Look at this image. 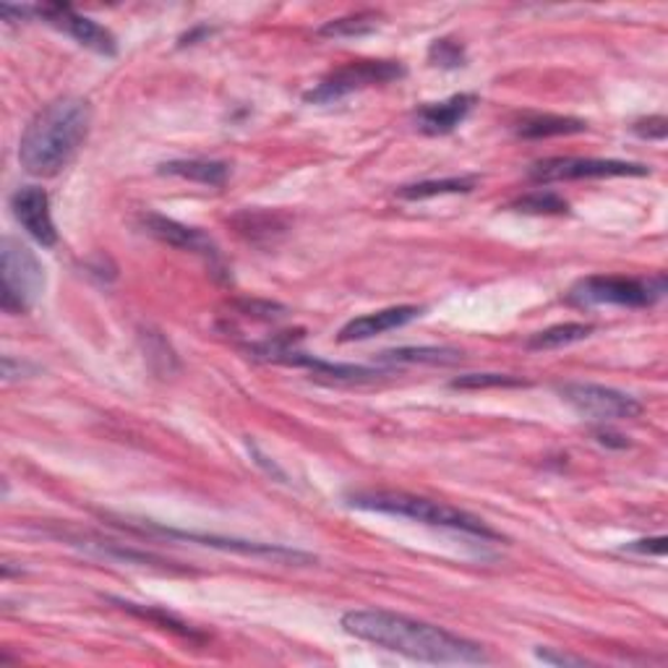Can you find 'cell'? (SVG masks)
Returning a JSON list of instances; mask_svg holds the SVG:
<instances>
[{"instance_id":"30bf717a","label":"cell","mask_w":668,"mask_h":668,"mask_svg":"<svg viewBox=\"0 0 668 668\" xmlns=\"http://www.w3.org/2000/svg\"><path fill=\"white\" fill-rule=\"evenodd\" d=\"M11 209L21 228L30 233L34 241L45 249H53L58 243V230H55L51 215V196L37 186H24L11 196Z\"/></svg>"},{"instance_id":"8992f818","label":"cell","mask_w":668,"mask_h":668,"mask_svg":"<svg viewBox=\"0 0 668 668\" xmlns=\"http://www.w3.org/2000/svg\"><path fill=\"white\" fill-rule=\"evenodd\" d=\"M403 76L405 68L395 61H353L348 63V66L337 68V72L329 74L325 81L316 84V87L306 95V102L314 105L337 102L342 100V97L353 95L358 89L403 79Z\"/></svg>"},{"instance_id":"ffe728a7","label":"cell","mask_w":668,"mask_h":668,"mask_svg":"<svg viewBox=\"0 0 668 668\" xmlns=\"http://www.w3.org/2000/svg\"><path fill=\"white\" fill-rule=\"evenodd\" d=\"M475 188V178H445V180H424L413 183V186L399 188L403 199L418 201V199H431V196H445V194H468Z\"/></svg>"},{"instance_id":"5bb4252c","label":"cell","mask_w":668,"mask_h":668,"mask_svg":"<svg viewBox=\"0 0 668 668\" xmlns=\"http://www.w3.org/2000/svg\"><path fill=\"white\" fill-rule=\"evenodd\" d=\"M475 102H478L475 95H455L445 102L424 105V108L416 112L418 129L424 133H431V136H441V133L455 131L457 125L470 116Z\"/></svg>"},{"instance_id":"d6986e66","label":"cell","mask_w":668,"mask_h":668,"mask_svg":"<svg viewBox=\"0 0 668 668\" xmlns=\"http://www.w3.org/2000/svg\"><path fill=\"white\" fill-rule=\"evenodd\" d=\"M379 21H382V17L374 11H361L353 13V17L332 19L321 26L319 37H363V34H371L376 30Z\"/></svg>"},{"instance_id":"7a4b0ae2","label":"cell","mask_w":668,"mask_h":668,"mask_svg":"<svg viewBox=\"0 0 668 668\" xmlns=\"http://www.w3.org/2000/svg\"><path fill=\"white\" fill-rule=\"evenodd\" d=\"M91 108L81 97H61L42 108L21 136L19 160L24 171L40 178L61 173L87 142Z\"/></svg>"},{"instance_id":"9c48e42d","label":"cell","mask_w":668,"mask_h":668,"mask_svg":"<svg viewBox=\"0 0 668 668\" xmlns=\"http://www.w3.org/2000/svg\"><path fill=\"white\" fill-rule=\"evenodd\" d=\"M40 19H45L47 24L55 26V30L66 32L68 37H74L79 45L89 47V51L100 53V55H116L118 45L116 37H112L110 30L97 24L81 13H76L72 6L66 3H45V6H34L32 9Z\"/></svg>"},{"instance_id":"7c38bea8","label":"cell","mask_w":668,"mask_h":668,"mask_svg":"<svg viewBox=\"0 0 668 668\" xmlns=\"http://www.w3.org/2000/svg\"><path fill=\"white\" fill-rule=\"evenodd\" d=\"M142 225L146 228V233L157 238V241L173 245V249L201 253V256L212 259V262H217V259H220V253H217L215 241L209 236H204L201 230L188 228V225H183L178 220H171V217L154 215V212L144 215L142 217Z\"/></svg>"},{"instance_id":"d4e9b609","label":"cell","mask_w":668,"mask_h":668,"mask_svg":"<svg viewBox=\"0 0 668 668\" xmlns=\"http://www.w3.org/2000/svg\"><path fill=\"white\" fill-rule=\"evenodd\" d=\"M428 61L441 68H460L466 63V47L455 40H436L428 51Z\"/></svg>"},{"instance_id":"cb8c5ba5","label":"cell","mask_w":668,"mask_h":668,"mask_svg":"<svg viewBox=\"0 0 668 668\" xmlns=\"http://www.w3.org/2000/svg\"><path fill=\"white\" fill-rule=\"evenodd\" d=\"M499 386H525V382L506 374H466L452 382V390H499Z\"/></svg>"},{"instance_id":"ac0fdd59","label":"cell","mask_w":668,"mask_h":668,"mask_svg":"<svg viewBox=\"0 0 668 668\" xmlns=\"http://www.w3.org/2000/svg\"><path fill=\"white\" fill-rule=\"evenodd\" d=\"M382 363H434L452 365L462 361V353L455 348H395L379 355Z\"/></svg>"},{"instance_id":"52a82bcc","label":"cell","mask_w":668,"mask_h":668,"mask_svg":"<svg viewBox=\"0 0 668 668\" xmlns=\"http://www.w3.org/2000/svg\"><path fill=\"white\" fill-rule=\"evenodd\" d=\"M559 395L582 416L595 420H629L643 413V403L637 397L618 392L614 386L574 382L559 386Z\"/></svg>"},{"instance_id":"5b68a950","label":"cell","mask_w":668,"mask_h":668,"mask_svg":"<svg viewBox=\"0 0 668 668\" xmlns=\"http://www.w3.org/2000/svg\"><path fill=\"white\" fill-rule=\"evenodd\" d=\"M666 295V277L656 274L648 280L616 277V274H593L580 280L569 291V300L578 306H627L648 308Z\"/></svg>"},{"instance_id":"4316f807","label":"cell","mask_w":668,"mask_h":668,"mask_svg":"<svg viewBox=\"0 0 668 668\" xmlns=\"http://www.w3.org/2000/svg\"><path fill=\"white\" fill-rule=\"evenodd\" d=\"M538 658L544 660V664H554V666H588L585 658L580 656H561V653H551V650H538Z\"/></svg>"},{"instance_id":"e0dca14e","label":"cell","mask_w":668,"mask_h":668,"mask_svg":"<svg viewBox=\"0 0 668 668\" xmlns=\"http://www.w3.org/2000/svg\"><path fill=\"white\" fill-rule=\"evenodd\" d=\"M593 335V327L590 325H580V321H569V325H557L548 327L544 332H536L530 340L525 342L527 350H557V348H567V344L582 342Z\"/></svg>"},{"instance_id":"ba28073f","label":"cell","mask_w":668,"mask_h":668,"mask_svg":"<svg viewBox=\"0 0 668 668\" xmlns=\"http://www.w3.org/2000/svg\"><path fill=\"white\" fill-rule=\"evenodd\" d=\"M645 178L650 167L624 160H582V157H551L530 167V178L538 183L582 180V178Z\"/></svg>"},{"instance_id":"603a6c76","label":"cell","mask_w":668,"mask_h":668,"mask_svg":"<svg viewBox=\"0 0 668 668\" xmlns=\"http://www.w3.org/2000/svg\"><path fill=\"white\" fill-rule=\"evenodd\" d=\"M233 222L238 225V230L249 238H259V236L272 238L274 233L283 230V225L277 222V217L264 215V212H243V215H238Z\"/></svg>"},{"instance_id":"2e32d148","label":"cell","mask_w":668,"mask_h":668,"mask_svg":"<svg viewBox=\"0 0 668 668\" xmlns=\"http://www.w3.org/2000/svg\"><path fill=\"white\" fill-rule=\"evenodd\" d=\"M588 129L585 121L569 116H530L517 125V136L523 139H551L569 136V133H582Z\"/></svg>"},{"instance_id":"83f0119b","label":"cell","mask_w":668,"mask_h":668,"mask_svg":"<svg viewBox=\"0 0 668 668\" xmlns=\"http://www.w3.org/2000/svg\"><path fill=\"white\" fill-rule=\"evenodd\" d=\"M629 551H637V554H656V557H664L666 554V538L658 536V538H648V540H635V544L627 546Z\"/></svg>"},{"instance_id":"9a60e30c","label":"cell","mask_w":668,"mask_h":668,"mask_svg":"<svg viewBox=\"0 0 668 668\" xmlns=\"http://www.w3.org/2000/svg\"><path fill=\"white\" fill-rule=\"evenodd\" d=\"M160 173L201 183V186H222L230 175V165L217 160H175V163L160 165Z\"/></svg>"},{"instance_id":"8fae6325","label":"cell","mask_w":668,"mask_h":668,"mask_svg":"<svg viewBox=\"0 0 668 668\" xmlns=\"http://www.w3.org/2000/svg\"><path fill=\"white\" fill-rule=\"evenodd\" d=\"M160 536L175 538V540H191V544L222 548V551H238L245 557L256 559H272V561H285V565H308L314 561L311 554L295 551L287 546H274V544H256V540H238V538H220V536H201V533H183V530H167V527H154Z\"/></svg>"},{"instance_id":"3957f363","label":"cell","mask_w":668,"mask_h":668,"mask_svg":"<svg viewBox=\"0 0 668 668\" xmlns=\"http://www.w3.org/2000/svg\"><path fill=\"white\" fill-rule=\"evenodd\" d=\"M348 504L355 506V510L416 519V523L447 527V530L468 533V536L475 538H499V533L491 530L481 517L470 515L466 510H457V506H449L445 502L405 494V491H355V494L348 496Z\"/></svg>"},{"instance_id":"277c9868","label":"cell","mask_w":668,"mask_h":668,"mask_svg":"<svg viewBox=\"0 0 668 668\" xmlns=\"http://www.w3.org/2000/svg\"><path fill=\"white\" fill-rule=\"evenodd\" d=\"M0 306L6 314L19 316L32 311L45 291V270L30 245L17 238H3L0 243Z\"/></svg>"},{"instance_id":"44dd1931","label":"cell","mask_w":668,"mask_h":668,"mask_svg":"<svg viewBox=\"0 0 668 668\" xmlns=\"http://www.w3.org/2000/svg\"><path fill=\"white\" fill-rule=\"evenodd\" d=\"M512 209L525 215H567L569 204L554 191H533L512 204Z\"/></svg>"},{"instance_id":"7402d4cb","label":"cell","mask_w":668,"mask_h":668,"mask_svg":"<svg viewBox=\"0 0 668 668\" xmlns=\"http://www.w3.org/2000/svg\"><path fill=\"white\" fill-rule=\"evenodd\" d=\"M116 603H118V606H121V609L131 611L133 616L150 618V622L160 624V627H163V629L175 632V635H180V637H199L191 627H188V624H183L180 618H175V616H171V614H165V611H160V609H144V606H139V603H125V601H116Z\"/></svg>"},{"instance_id":"6da1fadb","label":"cell","mask_w":668,"mask_h":668,"mask_svg":"<svg viewBox=\"0 0 668 668\" xmlns=\"http://www.w3.org/2000/svg\"><path fill=\"white\" fill-rule=\"evenodd\" d=\"M342 629L376 648L399 653L413 660H426V664L475 666L489 660L486 650L473 639L382 609L350 611L342 616Z\"/></svg>"},{"instance_id":"4fadbf2b","label":"cell","mask_w":668,"mask_h":668,"mask_svg":"<svg viewBox=\"0 0 668 668\" xmlns=\"http://www.w3.org/2000/svg\"><path fill=\"white\" fill-rule=\"evenodd\" d=\"M420 316L418 306H395V308H382V311L358 316V319L348 321L337 335L340 342H358V340H371V337L392 332V329H399L410 321H416Z\"/></svg>"},{"instance_id":"484cf974","label":"cell","mask_w":668,"mask_h":668,"mask_svg":"<svg viewBox=\"0 0 668 668\" xmlns=\"http://www.w3.org/2000/svg\"><path fill=\"white\" fill-rule=\"evenodd\" d=\"M632 129H635V133L637 136H643V139H666V131H668V121L664 116H653V118H643V121H637L635 125H632Z\"/></svg>"}]
</instances>
